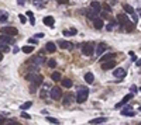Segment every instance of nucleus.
<instances>
[{
  "label": "nucleus",
  "instance_id": "37998d69",
  "mask_svg": "<svg viewBox=\"0 0 141 125\" xmlns=\"http://www.w3.org/2000/svg\"><path fill=\"white\" fill-rule=\"evenodd\" d=\"M130 90H131V93H137V91H138V89H137V86H131V89H130Z\"/></svg>",
  "mask_w": 141,
  "mask_h": 125
},
{
  "label": "nucleus",
  "instance_id": "f3484780",
  "mask_svg": "<svg viewBox=\"0 0 141 125\" xmlns=\"http://www.w3.org/2000/svg\"><path fill=\"white\" fill-rule=\"evenodd\" d=\"M106 49H107V47H106V44L100 42L99 45H97V48L95 49V52H96L97 55H100V56H102V53H105V52H106Z\"/></svg>",
  "mask_w": 141,
  "mask_h": 125
},
{
  "label": "nucleus",
  "instance_id": "ea45409f",
  "mask_svg": "<svg viewBox=\"0 0 141 125\" xmlns=\"http://www.w3.org/2000/svg\"><path fill=\"white\" fill-rule=\"evenodd\" d=\"M103 7H105V10H106V11H107V13H109V11H111V7H110V6H109V4H105V6H103Z\"/></svg>",
  "mask_w": 141,
  "mask_h": 125
},
{
  "label": "nucleus",
  "instance_id": "9b49d317",
  "mask_svg": "<svg viewBox=\"0 0 141 125\" xmlns=\"http://www.w3.org/2000/svg\"><path fill=\"white\" fill-rule=\"evenodd\" d=\"M93 21V27L96 28V30H102L103 27H105V21H103V18L100 17H96L95 20H92Z\"/></svg>",
  "mask_w": 141,
  "mask_h": 125
},
{
  "label": "nucleus",
  "instance_id": "c756f323",
  "mask_svg": "<svg viewBox=\"0 0 141 125\" xmlns=\"http://www.w3.org/2000/svg\"><path fill=\"white\" fill-rule=\"evenodd\" d=\"M9 51H10V47H9V45L0 42V52H4V53H6V52H9Z\"/></svg>",
  "mask_w": 141,
  "mask_h": 125
},
{
  "label": "nucleus",
  "instance_id": "412c9836",
  "mask_svg": "<svg viewBox=\"0 0 141 125\" xmlns=\"http://www.w3.org/2000/svg\"><path fill=\"white\" fill-rule=\"evenodd\" d=\"M9 20V14H7V11H4V10H0V21L4 23Z\"/></svg>",
  "mask_w": 141,
  "mask_h": 125
},
{
  "label": "nucleus",
  "instance_id": "c03bdc74",
  "mask_svg": "<svg viewBox=\"0 0 141 125\" xmlns=\"http://www.w3.org/2000/svg\"><path fill=\"white\" fill-rule=\"evenodd\" d=\"M30 24H31V25H35V18L34 17L30 18Z\"/></svg>",
  "mask_w": 141,
  "mask_h": 125
},
{
  "label": "nucleus",
  "instance_id": "f257e3e1",
  "mask_svg": "<svg viewBox=\"0 0 141 125\" xmlns=\"http://www.w3.org/2000/svg\"><path fill=\"white\" fill-rule=\"evenodd\" d=\"M88 94H89V90H88V87H79L78 89V94H76V101L79 104L85 103L86 100H88Z\"/></svg>",
  "mask_w": 141,
  "mask_h": 125
},
{
  "label": "nucleus",
  "instance_id": "20e7f679",
  "mask_svg": "<svg viewBox=\"0 0 141 125\" xmlns=\"http://www.w3.org/2000/svg\"><path fill=\"white\" fill-rule=\"evenodd\" d=\"M82 53L85 56H92L95 53V44L93 42H83L82 44Z\"/></svg>",
  "mask_w": 141,
  "mask_h": 125
},
{
  "label": "nucleus",
  "instance_id": "4468645a",
  "mask_svg": "<svg viewBox=\"0 0 141 125\" xmlns=\"http://www.w3.org/2000/svg\"><path fill=\"white\" fill-rule=\"evenodd\" d=\"M121 114H123L124 117H133V115H136V112L131 110V105H126V107L121 110Z\"/></svg>",
  "mask_w": 141,
  "mask_h": 125
},
{
  "label": "nucleus",
  "instance_id": "4c0bfd02",
  "mask_svg": "<svg viewBox=\"0 0 141 125\" xmlns=\"http://www.w3.org/2000/svg\"><path fill=\"white\" fill-rule=\"evenodd\" d=\"M21 117H23V118H26V120H30V118H31V117L28 115V114H27V112H24V111L21 112Z\"/></svg>",
  "mask_w": 141,
  "mask_h": 125
},
{
  "label": "nucleus",
  "instance_id": "2f4dec72",
  "mask_svg": "<svg viewBox=\"0 0 141 125\" xmlns=\"http://www.w3.org/2000/svg\"><path fill=\"white\" fill-rule=\"evenodd\" d=\"M47 96H48V91H47V86H45L44 89L40 91V97H41V99H45Z\"/></svg>",
  "mask_w": 141,
  "mask_h": 125
},
{
  "label": "nucleus",
  "instance_id": "39448f33",
  "mask_svg": "<svg viewBox=\"0 0 141 125\" xmlns=\"http://www.w3.org/2000/svg\"><path fill=\"white\" fill-rule=\"evenodd\" d=\"M49 96H51V99H52V100L57 101V100H61L64 94H62V90L59 89V87H52L51 91H49Z\"/></svg>",
  "mask_w": 141,
  "mask_h": 125
},
{
  "label": "nucleus",
  "instance_id": "6e6552de",
  "mask_svg": "<svg viewBox=\"0 0 141 125\" xmlns=\"http://www.w3.org/2000/svg\"><path fill=\"white\" fill-rule=\"evenodd\" d=\"M116 68V60L110 59V60H106V62H102V69L103 70H110Z\"/></svg>",
  "mask_w": 141,
  "mask_h": 125
},
{
  "label": "nucleus",
  "instance_id": "de8ad7c7",
  "mask_svg": "<svg viewBox=\"0 0 141 125\" xmlns=\"http://www.w3.org/2000/svg\"><path fill=\"white\" fill-rule=\"evenodd\" d=\"M58 3L59 4H65V3H68V0H58Z\"/></svg>",
  "mask_w": 141,
  "mask_h": 125
},
{
  "label": "nucleus",
  "instance_id": "f704fd0d",
  "mask_svg": "<svg viewBox=\"0 0 141 125\" xmlns=\"http://www.w3.org/2000/svg\"><path fill=\"white\" fill-rule=\"evenodd\" d=\"M47 120H48L49 121V122H51V124H59V121H58V120H55V118H52V117H47Z\"/></svg>",
  "mask_w": 141,
  "mask_h": 125
},
{
  "label": "nucleus",
  "instance_id": "a878e982",
  "mask_svg": "<svg viewBox=\"0 0 141 125\" xmlns=\"http://www.w3.org/2000/svg\"><path fill=\"white\" fill-rule=\"evenodd\" d=\"M51 79H52L54 82H59V80L62 79V76H61V73H59V72H54V73L51 75Z\"/></svg>",
  "mask_w": 141,
  "mask_h": 125
},
{
  "label": "nucleus",
  "instance_id": "5701e85b",
  "mask_svg": "<svg viewBox=\"0 0 141 125\" xmlns=\"http://www.w3.org/2000/svg\"><path fill=\"white\" fill-rule=\"evenodd\" d=\"M106 121V117H99V118H95V120L90 121V124L92 125H96V124H103Z\"/></svg>",
  "mask_w": 141,
  "mask_h": 125
},
{
  "label": "nucleus",
  "instance_id": "423d86ee",
  "mask_svg": "<svg viewBox=\"0 0 141 125\" xmlns=\"http://www.w3.org/2000/svg\"><path fill=\"white\" fill-rule=\"evenodd\" d=\"M28 60H30L31 66H33L34 69H38V66H41L42 63H44V60H47V59H44L42 56H35V58H33V59H28Z\"/></svg>",
  "mask_w": 141,
  "mask_h": 125
},
{
  "label": "nucleus",
  "instance_id": "603ef678",
  "mask_svg": "<svg viewBox=\"0 0 141 125\" xmlns=\"http://www.w3.org/2000/svg\"><path fill=\"white\" fill-rule=\"evenodd\" d=\"M33 1H42V0H33Z\"/></svg>",
  "mask_w": 141,
  "mask_h": 125
},
{
  "label": "nucleus",
  "instance_id": "8fccbe9b",
  "mask_svg": "<svg viewBox=\"0 0 141 125\" xmlns=\"http://www.w3.org/2000/svg\"><path fill=\"white\" fill-rule=\"evenodd\" d=\"M18 49H20V48H17V47H16V48L13 49V52H14V53H17V52H18Z\"/></svg>",
  "mask_w": 141,
  "mask_h": 125
},
{
  "label": "nucleus",
  "instance_id": "9d476101",
  "mask_svg": "<svg viewBox=\"0 0 141 125\" xmlns=\"http://www.w3.org/2000/svg\"><path fill=\"white\" fill-rule=\"evenodd\" d=\"M75 101V96L73 93H68L64 96V105H70V104Z\"/></svg>",
  "mask_w": 141,
  "mask_h": 125
},
{
  "label": "nucleus",
  "instance_id": "f03ea898",
  "mask_svg": "<svg viewBox=\"0 0 141 125\" xmlns=\"http://www.w3.org/2000/svg\"><path fill=\"white\" fill-rule=\"evenodd\" d=\"M117 21L120 23V25L126 27V30H127V31H131L133 30V23L128 20L127 16H124V14H119V16H117Z\"/></svg>",
  "mask_w": 141,
  "mask_h": 125
},
{
  "label": "nucleus",
  "instance_id": "473e14b6",
  "mask_svg": "<svg viewBox=\"0 0 141 125\" xmlns=\"http://www.w3.org/2000/svg\"><path fill=\"white\" fill-rule=\"evenodd\" d=\"M48 66L51 68V69H54V68L57 66V60H55V59H49L48 60Z\"/></svg>",
  "mask_w": 141,
  "mask_h": 125
},
{
  "label": "nucleus",
  "instance_id": "2eb2a0df",
  "mask_svg": "<svg viewBox=\"0 0 141 125\" xmlns=\"http://www.w3.org/2000/svg\"><path fill=\"white\" fill-rule=\"evenodd\" d=\"M89 9L90 10H93V11H95V13H100L102 11V4L100 3H99V1H92V3H90V7H89Z\"/></svg>",
  "mask_w": 141,
  "mask_h": 125
},
{
  "label": "nucleus",
  "instance_id": "49530a36",
  "mask_svg": "<svg viewBox=\"0 0 141 125\" xmlns=\"http://www.w3.org/2000/svg\"><path fill=\"white\" fill-rule=\"evenodd\" d=\"M26 16H28V17H34V16H33V11H30V10H28V11H27V13H26Z\"/></svg>",
  "mask_w": 141,
  "mask_h": 125
},
{
  "label": "nucleus",
  "instance_id": "79ce46f5",
  "mask_svg": "<svg viewBox=\"0 0 141 125\" xmlns=\"http://www.w3.org/2000/svg\"><path fill=\"white\" fill-rule=\"evenodd\" d=\"M7 125H21V124H18V122H16V121H9Z\"/></svg>",
  "mask_w": 141,
  "mask_h": 125
},
{
  "label": "nucleus",
  "instance_id": "dca6fc26",
  "mask_svg": "<svg viewBox=\"0 0 141 125\" xmlns=\"http://www.w3.org/2000/svg\"><path fill=\"white\" fill-rule=\"evenodd\" d=\"M42 23H44L47 27H54V23H55V20H54L52 16H47V17L42 18Z\"/></svg>",
  "mask_w": 141,
  "mask_h": 125
},
{
  "label": "nucleus",
  "instance_id": "72a5a7b5",
  "mask_svg": "<svg viewBox=\"0 0 141 125\" xmlns=\"http://www.w3.org/2000/svg\"><path fill=\"white\" fill-rule=\"evenodd\" d=\"M114 25H116V23H114V21H113V23H110V24H107V25H106V30H107V31H113Z\"/></svg>",
  "mask_w": 141,
  "mask_h": 125
},
{
  "label": "nucleus",
  "instance_id": "09e8293b",
  "mask_svg": "<svg viewBox=\"0 0 141 125\" xmlns=\"http://www.w3.org/2000/svg\"><path fill=\"white\" fill-rule=\"evenodd\" d=\"M17 4L18 6H23V4H24V0H17Z\"/></svg>",
  "mask_w": 141,
  "mask_h": 125
},
{
  "label": "nucleus",
  "instance_id": "6ab92c4d",
  "mask_svg": "<svg viewBox=\"0 0 141 125\" xmlns=\"http://www.w3.org/2000/svg\"><path fill=\"white\" fill-rule=\"evenodd\" d=\"M45 49H47V52H49V53H54V52L57 51V45H55L54 42H47Z\"/></svg>",
  "mask_w": 141,
  "mask_h": 125
},
{
  "label": "nucleus",
  "instance_id": "0eeeda50",
  "mask_svg": "<svg viewBox=\"0 0 141 125\" xmlns=\"http://www.w3.org/2000/svg\"><path fill=\"white\" fill-rule=\"evenodd\" d=\"M1 34L14 37V35L18 34V31H17V28H16V27H1Z\"/></svg>",
  "mask_w": 141,
  "mask_h": 125
},
{
  "label": "nucleus",
  "instance_id": "1a4fd4ad",
  "mask_svg": "<svg viewBox=\"0 0 141 125\" xmlns=\"http://www.w3.org/2000/svg\"><path fill=\"white\" fill-rule=\"evenodd\" d=\"M133 97H134V94H133V93H130V94H127V96H124V97H123V100H121L120 103H117V104H116L114 107L117 108V110H119V108H121V107L124 105V104H126V103H128V101H130V100H131Z\"/></svg>",
  "mask_w": 141,
  "mask_h": 125
},
{
  "label": "nucleus",
  "instance_id": "f8f14e48",
  "mask_svg": "<svg viewBox=\"0 0 141 125\" xmlns=\"http://www.w3.org/2000/svg\"><path fill=\"white\" fill-rule=\"evenodd\" d=\"M0 42H1V44H6V45H10V44H14V39L11 38L10 35L1 34V35H0Z\"/></svg>",
  "mask_w": 141,
  "mask_h": 125
},
{
  "label": "nucleus",
  "instance_id": "a19ab883",
  "mask_svg": "<svg viewBox=\"0 0 141 125\" xmlns=\"http://www.w3.org/2000/svg\"><path fill=\"white\" fill-rule=\"evenodd\" d=\"M131 16H133V21H134V23H136V24H137V23H138V17H137V16H136V14H134V13H133Z\"/></svg>",
  "mask_w": 141,
  "mask_h": 125
},
{
  "label": "nucleus",
  "instance_id": "58836bf2",
  "mask_svg": "<svg viewBox=\"0 0 141 125\" xmlns=\"http://www.w3.org/2000/svg\"><path fill=\"white\" fill-rule=\"evenodd\" d=\"M6 122H7V120H6L4 117H0V125H4Z\"/></svg>",
  "mask_w": 141,
  "mask_h": 125
},
{
  "label": "nucleus",
  "instance_id": "b1692460",
  "mask_svg": "<svg viewBox=\"0 0 141 125\" xmlns=\"http://www.w3.org/2000/svg\"><path fill=\"white\" fill-rule=\"evenodd\" d=\"M86 17H88L89 20H95V18L97 17V13H95L93 10H90V9H89L88 11H86Z\"/></svg>",
  "mask_w": 141,
  "mask_h": 125
},
{
  "label": "nucleus",
  "instance_id": "aec40b11",
  "mask_svg": "<svg viewBox=\"0 0 141 125\" xmlns=\"http://www.w3.org/2000/svg\"><path fill=\"white\" fill-rule=\"evenodd\" d=\"M62 86L64 87H66V89H70V87L73 86V83H72V80L70 79H62Z\"/></svg>",
  "mask_w": 141,
  "mask_h": 125
},
{
  "label": "nucleus",
  "instance_id": "3c124183",
  "mask_svg": "<svg viewBox=\"0 0 141 125\" xmlns=\"http://www.w3.org/2000/svg\"><path fill=\"white\" fill-rule=\"evenodd\" d=\"M3 59V53H1V52H0V60Z\"/></svg>",
  "mask_w": 141,
  "mask_h": 125
},
{
  "label": "nucleus",
  "instance_id": "c85d7f7f",
  "mask_svg": "<svg viewBox=\"0 0 141 125\" xmlns=\"http://www.w3.org/2000/svg\"><path fill=\"white\" fill-rule=\"evenodd\" d=\"M123 9H124V11H126V13H128V14H133V13H134V9H133L130 4H123Z\"/></svg>",
  "mask_w": 141,
  "mask_h": 125
},
{
  "label": "nucleus",
  "instance_id": "393cba45",
  "mask_svg": "<svg viewBox=\"0 0 141 125\" xmlns=\"http://www.w3.org/2000/svg\"><path fill=\"white\" fill-rule=\"evenodd\" d=\"M93 80H95V76H93V73L88 72V73L85 75V82H86V83H93Z\"/></svg>",
  "mask_w": 141,
  "mask_h": 125
},
{
  "label": "nucleus",
  "instance_id": "a18cd8bd",
  "mask_svg": "<svg viewBox=\"0 0 141 125\" xmlns=\"http://www.w3.org/2000/svg\"><path fill=\"white\" fill-rule=\"evenodd\" d=\"M42 37H44V34H41V32H40V34H35L34 35V38H42Z\"/></svg>",
  "mask_w": 141,
  "mask_h": 125
},
{
  "label": "nucleus",
  "instance_id": "7c9ffc66",
  "mask_svg": "<svg viewBox=\"0 0 141 125\" xmlns=\"http://www.w3.org/2000/svg\"><path fill=\"white\" fill-rule=\"evenodd\" d=\"M33 51H34V47H31V45H27V47H23V52H24V53H31Z\"/></svg>",
  "mask_w": 141,
  "mask_h": 125
},
{
  "label": "nucleus",
  "instance_id": "4be33fe9",
  "mask_svg": "<svg viewBox=\"0 0 141 125\" xmlns=\"http://www.w3.org/2000/svg\"><path fill=\"white\" fill-rule=\"evenodd\" d=\"M114 59V53H105V55L100 58V62H106V60Z\"/></svg>",
  "mask_w": 141,
  "mask_h": 125
},
{
  "label": "nucleus",
  "instance_id": "e433bc0d",
  "mask_svg": "<svg viewBox=\"0 0 141 125\" xmlns=\"http://www.w3.org/2000/svg\"><path fill=\"white\" fill-rule=\"evenodd\" d=\"M28 42H30L31 45H37V44H38V41H37V39H35L34 37H33V38H30V39H28Z\"/></svg>",
  "mask_w": 141,
  "mask_h": 125
},
{
  "label": "nucleus",
  "instance_id": "c9c22d12",
  "mask_svg": "<svg viewBox=\"0 0 141 125\" xmlns=\"http://www.w3.org/2000/svg\"><path fill=\"white\" fill-rule=\"evenodd\" d=\"M18 18H20V21L24 24V23H27V17L26 16H23V14H18Z\"/></svg>",
  "mask_w": 141,
  "mask_h": 125
},
{
  "label": "nucleus",
  "instance_id": "ddd939ff",
  "mask_svg": "<svg viewBox=\"0 0 141 125\" xmlns=\"http://www.w3.org/2000/svg\"><path fill=\"white\" fill-rule=\"evenodd\" d=\"M113 76L117 79H123L124 76H126V70L123 69V68H117V69L113 70Z\"/></svg>",
  "mask_w": 141,
  "mask_h": 125
},
{
  "label": "nucleus",
  "instance_id": "bb28decb",
  "mask_svg": "<svg viewBox=\"0 0 141 125\" xmlns=\"http://www.w3.org/2000/svg\"><path fill=\"white\" fill-rule=\"evenodd\" d=\"M76 32H78V31H76L75 28H70V30H65V31H64V35H65V37H70V35H75Z\"/></svg>",
  "mask_w": 141,
  "mask_h": 125
},
{
  "label": "nucleus",
  "instance_id": "cd10ccee",
  "mask_svg": "<svg viewBox=\"0 0 141 125\" xmlns=\"http://www.w3.org/2000/svg\"><path fill=\"white\" fill-rule=\"evenodd\" d=\"M31 105H33V103H31V101H26V103H23L21 105H20V108H21V111H26V110H28Z\"/></svg>",
  "mask_w": 141,
  "mask_h": 125
},
{
  "label": "nucleus",
  "instance_id": "a211bd4d",
  "mask_svg": "<svg viewBox=\"0 0 141 125\" xmlns=\"http://www.w3.org/2000/svg\"><path fill=\"white\" fill-rule=\"evenodd\" d=\"M58 45H59V48H62V49H72V44L68 42V41H58Z\"/></svg>",
  "mask_w": 141,
  "mask_h": 125
},
{
  "label": "nucleus",
  "instance_id": "7ed1b4c3",
  "mask_svg": "<svg viewBox=\"0 0 141 125\" xmlns=\"http://www.w3.org/2000/svg\"><path fill=\"white\" fill-rule=\"evenodd\" d=\"M26 77H27V80L33 82L34 86H41L42 82H44V77H42L41 75H38V73H30V75H27Z\"/></svg>",
  "mask_w": 141,
  "mask_h": 125
}]
</instances>
